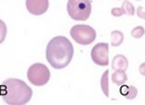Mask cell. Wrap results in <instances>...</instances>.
Here are the masks:
<instances>
[{
  "label": "cell",
  "instance_id": "277c9868",
  "mask_svg": "<svg viewBox=\"0 0 145 105\" xmlns=\"http://www.w3.org/2000/svg\"><path fill=\"white\" fill-rule=\"evenodd\" d=\"M27 77L29 82L35 86L46 85L50 78V72L48 67L41 63L33 64L27 72Z\"/></svg>",
  "mask_w": 145,
  "mask_h": 105
},
{
  "label": "cell",
  "instance_id": "7c38bea8",
  "mask_svg": "<svg viewBox=\"0 0 145 105\" xmlns=\"http://www.w3.org/2000/svg\"><path fill=\"white\" fill-rule=\"evenodd\" d=\"M108 76H109V70H105L104 74L102 75V78H101V87H102V91H103V93L105 94L106 97L109 96Z\"/></svg>",
  "mask_w": 145,
  "mask_h": 105
},
{
  "label": "cell",
  "instance_id": "9c48e42d",
  "mask_svg": "<svg viewBox=\"0 0 145 105\" xmlns=\"http://www.w3.org/2000/svg\"><path fill=\"white\" fill-rule=\"evenodd\" d=\"M120 93H121V95H123L127 100H134L137 96V88L135 86H132V85L128 86V85L123 84V85H121Z\"/></svg>",
  "mask_w": 145,
  "mask_h": 105
},
{
  "label": "cell",
  "instance_id": "52a82bcc",
  "mask_svg": "<svg viewBox=\"0 0 145 105\" xmlns=\"http://www.w3.org/2000/svg\"><path fill=\"white\" fill-rule=\"evenodd\" d=\"M49 1L48 0H26L27 10L35 16H40L48 10Z\"/></svg>",
  "mask_w": 145,
  "mask_h": 105
},
{
  "label": "cell",
  "instance_id": "e0dca14e",
  "mask_svg": "<svg viewBox=\"0 0 145 105\" xmlns=\"http://www.w3.org/2000/svg\"><path fill=\"white\" fill-rule=\"evenodd\" d=\"M137 16L140 18H142V19H144L145 20V11H144V8L143 7H138L137 8Z\"/></svg>",
  "mask_w": 145,
  "mask_h": 105
},
{
  "label": "cell",
  "instance_id": "30bf717a",
  "mask_svg": "<svg viewBox=\"0 0 145 105\" xmlns=\"http://www.w3.org/2000/svg\"><path fill=\"white\" fill-rule=\"evenodd\" d=\"M112 82L118 86L125 84L127 82V75L125 72L123 70H116L115 73H113L112 75Z\"/></svg>",
  "mask_w": 145,
  "mask_h": 105
},
{
  "label": "cell",
  "instance_id": "ba28073f",
  "mask_svg": "<svg viewBox=\"0 0 145 105\" xmlns=\"http://www.w3.org/2000/svg\"><path fill=\"white\" fill-rule=\"evenodd\" d=\"M112 68L113 70H125L128 68V60L124 55H116L114 56L113 60H112Z\"/></svg>",
  "mask_w": 145,
  "mask_h": 105
},
{
  "label": "cell",
  "instance_id": "8fae6325",
  "mask_svg": "<svg viewBox=\"0 0 145 105\" xmlns=\"http://www.w3.org/2000/svg\"><path fill=\"white\" fill-rule=\"evenodd\" d=\"M123 40H124V34L122 32H120V30H113L110 33V44H112V46L117 47V46L122 45Z\"/></svg>",
  "mask_w": 145,
  "mask_h": 105
},
{
  "label": "cell",
  "instance_id": "8992f818",
  "mask_svg": "<svg viewBox=\"0 0 145 105\" xmlns=\"http://www.w3.org/2000/svg\"><path fill=\"white\" fill-rule=\"evenodd\" d=\"M91 57L96 65L107 66L108 65V44L106 43L96 44L91 49Z\"/></svg>",
  "mask_w": 145,
  "mask_h": 105
},
{
  "label": "cell",
  "instance_id": "ac0fdd59",
  "mask_svg": "<svg viewBox=\"0 0 145 105\" xmlns=\"http://www.w3.org/2000/svg\"><path fill=\"white\" fill-rule=\"evenodd\" d=\"M138 70H140V73H141V75L145 76V63H142V64L140 65V68H138Z\"/></svg>",
  "mask_w": 145,
  "mask_h": 105
},
{
  "label": "cell",
  "instance_id": "2e32d148",
  "mask_svg": "<svg viewBox=\"0 0 145 105\" xmlns=\"http://www.w3.org/2000/svg\"><path fill=\"white\" fill-rule=\"evenodd\" d=\"M110 14H112V16H114V17H121V16H123L124 15V11H123V9L122 8H113L112 10H110Z\"/></svg>",
  "mask_w": 145,
  "mask_h": 105
},
{
  "label": "cell",
  "instance_id": "9a60e30c",
  "mask_svg": "<svg viewBox=\"0 0 145 105\" xmlns=\"http://www.w3.org/2000/svg\"><path fill=\"white\" fill-rule=\"evenodd\" d=\"M6 36H7V26H6V24L0 19V44L3 43Z\"/></svg>",
  "mask_w": 145,
  "mask_h": 105
},
{
  "label": "cell",
  "instance_id": "7a4b0ae2",
  "mask_svg": "<svg viewBox=\"0 0 145 105\" xmlns=\"http://www.w3.org/2000/svg\"><path fill=\"white\" fill-rule=\"evenodd\" d=\"M0 96L10 105L27 104L33 97V89L24 81L8 78L0 84Z\"/></svg>",
  "mask_w": 145,
  "mask_h": 105
},
{
  "label": "cell",
  "instance_id": "5bb4252c",
  "mask_svg": "<svg viewBox=\"0 0 145 105\" xmlns=\"http://www.w3.org/2000/svg\"><path fill=\"white\" fill-rule=\"evenodd\" d=\"M131 34H132V37H133V38L140 39V38H142L145 34L144 27H142V26H137V27H135V28L132 29Z\"/></svg>",
  "mask_w": 145,
  "mask_h": 105
},
{
  "label": "cell",
  "instance_id": "d6986e66",
  "mask_svg": "<svg viewBox=\"0 0 145 105\" xmlns=\"http://www.w3.org/2000/svg\"><path fill=\"white\" fill-rule=\"evenodd\" d=\"M136 1H140V0H136Z\"/></svg>",
  "mask_w": 145,
  "mask_h": 105
},
{
  "label": "cell",
  "instance_id": "3957f363",
  "mask_svg": "<svg viewBox=\"0 0 145 105\" xmlns=\"http://www.w3.org/2000/svg\"><path fill=\"white\" fill-rule=\"evenodd\" d=\"M67 12L74 20L85 21L87 20L91 12V0H68Z\"/></svg>",
  "mask_w": 145,
  "mask_h": 105
},
{
  "label": "cell",
  "instance_id": "4fadbf2b",
  "mask_svg": "<svg viewBox=\"0 0 145 105\" xmlns=\"http://www.w3.org/2000/svg\"><path fill=\"white\" fill-rule=\"evenodd\" d=\"M122 9L124 11V15H128V16H133L135 14V9H134V6L131 1L128 0H124L123 1V5H122Z\"/></svg>",
  "mask_w": 145,
  "mask_h": 105
},
{
  "label": "cell",
  "instance_id": "6da1fadb",
  "mask_svg": "<svg viewBox=\"0 0 145 105\" xmlns=\"http://www.w3.org/2000/svg\"><path fill=\"white\" fill-rule=\"evenodd\" d=\"M74 56V47L68 38L56 36L47 45L46 58L48 63L56 70L65 68L69 65Z\"/></svg>",
  "mask_w": 145,
  "mask_h": 105
},
{
  "label": "cell",
  "instance_id": "5b68a950",
  "mask_svg": "<svg viewBox=\"0 0 145 105\" xmlns=\"http://www.w3.org/2000/svg\"><path fill=\"white\" fill-rule=\"evenodd\" d=\"M71 36L79 45H89L96 39V32L88 25H75L71 29Z\"/></svg>",
  "mask_w": 145,
  "mask_h": 105
}]
</instances>
